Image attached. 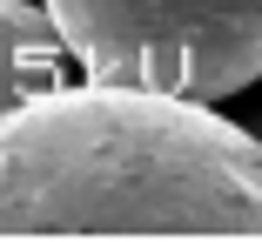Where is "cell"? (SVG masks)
I'll use <instances>...</instances> for the list:
<instances>
[{"label": "cell", "mask_w": 262, "mask_h": 242, "mask_svg": "<svg viewBox=\"0 0 262 242\" xmlns=\"http://www.w3.org/2000/svg\"><path fill=\"white\" fill-rule=\"evenodd\" d=\"M0 235H262V141L182 94L47 87L0 115Z\"/></svg>", "instance_id": "obj_1"}, {"label": "cell", "mask_w": 262, "mask_h": 242, "mask_svg": "<svg viewBox=\"0 0 262 242\" xmlns=\"http://www.w3.org/2000/svg\"><path fill=\"white\" fill-rule=\"evenodd\" d=\"M88 81L222 101L262 74V0H47Z\"/></svg>", "instance_id": "obj_2"}, {"label": "cell", "mask_w": 262, "mask_h": 242, "mask_svg": "<svg viewBox=\"0 0 262 242\" xmlns=\"http://www.w3.org/2000/svg\"><path fill=\"white\" fill-rule=\"evenodd\" d=\"M68 40L54 27V14L27 7V0H0V115H14L20 101L61 87V68H68Z\"/></svg>", "instance_id": "obj_3"}]
</instances>
